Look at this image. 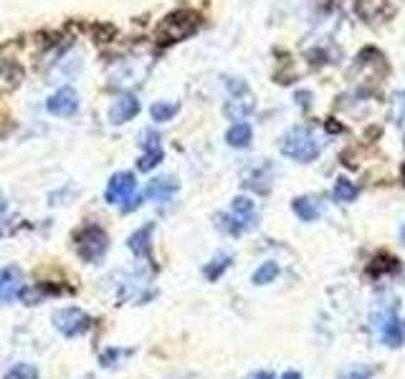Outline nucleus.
Here are the masks:
<instances>
[{"label":"nucleus","mask_w":405,"mask_h":379,"mask_svg":"<svg viewBox=\"0 0 405 379\" xmlns=\"http://www.w3.org/2000/svg\"><path fill=\"white\" fill-rule=\"evenodd\" d=\"M21 79V71L13 64H0V91H8L13 89Z\"/></svg>","instance_id":"17"},{"label":"nucleus","mask_w":405,"mask_h":379,"mask_svg":"<svg viewBox=\"0 0 405 379\" xmlns=\"http://www.w3.org/2000/svg\"><path fill=\"white\" fill-rule=\"evenodd\" d=\"M149 238H152V225H145L140 231H134V235H130V250L134 256L147 258L152 246H149Z\"/></svg>","instance_id":"12"},{"label":"nucleus","mask_w":405,"mask_h":379,"mask_svg":"<svg viewBox=\"0 0 405 379\" xmlns=\"http://www.w3.org/2000/svg\"><path fill=\"white\" fill-rule=\"evenodd\" d=\"M76 107H79V96H76L74 89H58L49 99V104H46V109L56 116H71L76 112Z\"/></svg>","instance_id":"8"},{"label":"nucleus","mask_w":405,"mask_h":379,"mask_svg":"<svg viewBox=\"0 0 405 379\" xmlns=\"http://www.w3.org/2000/svg\"><path fill=\"white\" fill-rule=\"evenodd\" d=\"M291 207H294L297 218H302L304 223H315L319 218V207H317V202L312 198H297L291 202Z\"/></svg>","instance_id":"14"},{"label":"nucleus","mask_w":405,"mask_h":379,"mask_svg":"<svg viewBox=\"0 0 405 379\" xmlns=\"http://www.w3.org/2000/svg\"><path fill=\"white\" fill-rule=\"evenodd\" d=\"M251 137H254V132H251V127H248L246 122H238L233 124L231 129H228V134H225V142L231 144V147L236 149H243L251 144Z\"/></svg>","instance_id":"13"},{"label":"nucleus","mask_w":405,"mask_h":379,"mask_svg":"<svg viewBox=\"0 0 405 379\" xmlns=\"http://www.w3.org/2000/svg\"><path fill=\"white\" fill-rule=\"evenodd\" d=\"M372 324H375V331H378V337L385 346L397 349V346L405 344V322L397 313V304L380 306L378 311L372 313Z\"/></svg>","instance_id":"3"},{"label":"nucleus","mask_w":405,"mask_h":379,"mask_svg":"<svg viewBox=\"0 0 405 379\" xmlns=\"http://www.w3.org/2000/svg\"><path fill=\"white\" fill-rule=\"evenodd\" d=\"M282 379H302V374H299V371H286Z\"/></svg>","instance_id":"25"},{"label":"nucleus","mask_w":405,"mask_h":379,"mask_svg":"<svg viewBox=\"0 0 405 379\" xmlns=\"http://www.w3.org/2000/svg\"><path fill=\"white\" fill-rule=\"evenodd\" d=\"M282 155L294 162H315L322 155V142L317 140L312 129L294 127L282 137Z\"/></svg>","instance_id":"1"},{"label":"nucleus","mask_w":405,"mask_h":379,"mask_svg":"<svg viewBox=\"0 0 405 379\" xmlns=\"http://www.w3.org/2000/svg\"><path fill=\"white\" fill-rule=\"evenodd\" d=\"M246 379H273L271 371H256V374H248Z\"/></svg>","instance_id":"24"},{"label":"nucleus","mask_w":405,"mask_h":379,"mask_svg":"<svg viewBox=\"0 0 405 379\" xmlns=\"http://www.w3.org/2000/svg\"><path fill=\"white\" fill-rule=\"evenodd\" d=\"M149 114H152L155 122H170L177 114V104H173V101H158V104H152Z\"/></svg>","instance_id":"16"},{"label":"nucleus","mask_w":405,"mask_h":379,"mask_svg":"<svg viewBox=\"0 0 405 379\" xmlns=\"http://www.w3.org/2000/svg\"><path fill=\"white\" fill-rule=\"evenodd\" d=\"M137 112H140V101H137V96H134V94H122V96L114 101V107H112L109 116H112V122L114 124H124V122H130Z\"/></svg>","instance_id":"10"},{"label":"nucleus","mask_w":405,"mask_h":379,"mask_svg":"<svg viewBox=\"0 0 405 379\" xmlns=\"http://www.w3.org/2000/svg\"><path fill=\"white\" fill-rule=\"evenodd\" d=\"M160 162H162V149H147L145 155L140 157V170L142 172H147V170H152V167H158Z\"/></svg>","instance_id":"20"},{"label":"nucleus","mask_w":405,"mask_h":379,"mask_svg":"<svg viewBox=\"0 0 405 379\" xmlns=\"http://www.w3.org/2000/svg\"><path fill=\"white\" fill-rule=\"evenodd\" d=\"M332 195H334V200L337 202H355L357 195H360V190H357L355 182H349V180H337L334 182V190H332Z\"/></svg>","instance_id":"15"},{"label":"nucleus","mask_w":405,"mask_h":379,"mask_svg":"<svg viewBox=\"0 0 405 379\" xmlns=\"http://www.w3.org/2000/svg\"><path fill=\"white\" fill-rule=\"evenodd\" d=\"M370 377H372L370 369H352V371H347V374H342L339 379H370Z\"/></svg>","instance_id":"23"},{"label":"nucleus","mask_w":405,"mask_h":379,"mask_svg":"<svg viewBox=\"0 0 405 379\" xmlns=\"http://www.w3.org/2000/svg\"><path fill=\"white\" fill-rule=\"evenodd\" d=\"M400 238H403V243H405V228H403V231H400Z\"/></svg>","instance_id":"26"},{"label":"nucleus","mask_w":405,"mask_h":379,"mask_svg":"<svg viewBox=\"0 0 405 379\" xmlns=\"http://www.w3.org/2000/svg\"><path fill=\"white\" fill-rule=\"evenodd\" d=\"M142 144H145V149H158L160 147V137L155 132H152V129H147V132L142 134Z\"/></svg>","instance_id":"22"},{"label":"nucleus","mask_w":405,"mask_h":379,"mask_svg":"<svg viewBox=\"0 0 405 379\" xmlns=\"http://www.w3.org/2000/svg\"><path fill=\"white\" fill-rule=\"evenodd\" d=\"M21 296V271L18 268H0V301L8 304Z\"/></svg>","instance_id":"9"},{"label":"nucleus","mask_w":405,"mask_h":379,"mask_svg":"<svg viewBox=\"0 0 405 379\" xmlns=\"http://www.w3.org/2000/svg\"><path fill=\"white\" fill-rule=\"evenodd\" d=\"M279 276V265L273 263V261H266L261 268H256V273H254V283L256 286H264V283H271L273 278Z\"/></svg>","instance_id":"19"},{"label":"nucleus","mask_w":405,"mask_h":379,"mask_svg":"<svg viewBox=\"0 0 405 379\" xmlns=\"http://www.w3.org/2000/svg\"><path fill=\"white\" fill-rule=\"evenodd\" d=\"M74 243H76L79 256H82L84 261H89V263L99 261L109 248L107 233L101 231L99 225H86V228H82V231L74 235Z\"/></svg>","instance_id":"4"},{"label":"nucleus","mask_w":405,"mask_h":379,"mask_svg":"<svg viewBox=\"0 0 405 379\" xmlns=\"http://www.w3.org/2000/svg\"><path fill=\"white\" fill-rule=\"evenodd\" d=\"M254 225H256V205L248 198H236L231 205V215L225 218V231L231 235H241Z\"/></svg>","instance_id":"5"},{"label":"nucleus","mask_w":405,"mask_h":379,"mask_svg":"<svg viewBox=\"0 0 405 379\" xmlns=\"http://www.w3.org/2000/svg\"><path fill=\"white\" fill-rule=\"evenodd\" d=\"M200 16L195 10H175L170 16H165L158 25V41L160 43H177L185 41L188 36L198 31Z\"/></svg>","instance_id":"2"},{"label":"nucleus","mask_w":405,"mask_h":379,"mask_svg":"<svg viewBox=\"0 0 405 379\" xmlns=\"http://www.w3.org/2000/svg\"><path fill=\"white\" fill-rule=\"evenodd\" d=\"M177 192V182L170 180V177H158V180L149 182L147 187V198L158 200V202H167Z\"/></svg>","instance_id":"11"},{"label":"nucleus","mask_w":405,"mask_h":379,"mask_svg":"<svg viewBox=\"0 0 405 379\" xmlns=\"http://www.w3.org/2000/svg\"><path fill=\"white\" fill-rule=\"evenodd\" d=\"M53 326L64 337H82L91 329V319L82 309H61L53 313Z\"/></svg>","instance_id":"6"},{"label":"nucleus","mask_w":405,"mask_h":379,"mask_svg":"<svg viewBox=\"0 0 405 379\" xmlns=\"http://www.w3.org/2000/svg\"><path fill=\"white\" fill-rule=\"evenodd\" d=\"M231 265V256H218V258H213L210 263L206 265V278L208 280H218L221 276H223V271Z\"/></svg>","instance_id":"18"},{"label":"nucleus","mask_w":405,"mask_h":379,"mask_svg":"<svg viewBox=\"0 0 405 379\" xmlns=\"http://www.w3.org/2000/svg\"><path fill=\"white\" fill-rule=\"evenodd\" d=\"M5 379H38V371L31 364H16L13 369L5 374Z\"/></svg>","instance_id":"21"},{"label":"nucleus","mask_w":405,"mask_h":379,"mask_svg":"<svg viewBox=\"0 0 405 379\" xmlns=\"http://www.w3.org/2000/svg\"><path fill=\"white\" fill-rule=\"evenodd\" d=\"M137 195V177L132 172H116L112 174V180L107 185V192L104 198L112 205H127L130 200Z\"/></svg>","instance_id":"7"}]
</instances>
